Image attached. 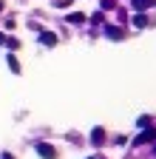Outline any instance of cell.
Here are the masks:
<instances>
[{
	"mask_svg": "<svg viewBox=\"0 0 156 159\" xmlns=\"http://www.w3.org/2000/svg\"><path fill=\"white\" fill-rule=\"evenodd\" d=\"M0 43H6V34H0Z\"/></svg>",
	"mask_w": 156,
	"mask_h": 159,
	"instance_id": "12",
	"label": "cell"
},
{
	"mask_svg": "<svg viewBox=\"0 0 156 159\" xmlns=\"http://www.w3.org/2000/svg\"><path fill=\"white\" fill-rule=\"evenodd\" d=\"M0 11H3V0H0Z\"/></svg>",
	"mask_w": 156,
	"mask_h": 159,
	"instance_id": "13",
	"label": "cell"
},
{
	"mask_svg": "<svg viewBox=\"0 0 156 159\" xmlns=\"http://www.w3.org/2000/svg\"><path fill=\"white\" fill-rule=\"evenodd\" d=\"M40 43H43V46H57V34H54V31H43V34H40Z\"/></svg>",
	"mask_w": 156,
	"mask_h": 159,
	"instance_id": "4",
	"label": "cell"
},
{
	"mask_svg": "<svg viewBox=\"0 0 156 159\" xmlns=\"http://www.w3.org/2000/svg\"><path fill=\"white\" fill-rule=\"evenodd\" d=\"M91 142L100 148V145L105 142V128H94V131H91Z\"/></svg>",
	"mask_w": 156,
	"mask_h": 159,
	"instance_id": "3",
	"label": "cell"
},
{
	"mask_svg": "<svg viewBox=\"0 0 156 159\" xmlns=\"http://www.w3.org/2000/svg\"><path fill=\"white\" fill-rule=\"evenodd\" d=\"M65 20H68V23H74V26H82V23H85V14H82V11H74V14H65Z\"/></svg>",
	"mask_w": 156,
	"mask_h": 159,
	"instance_id": "5",
	"label": "cell"
},
{
	"mask_svg": "<svg viewBox=\"0 0 156 159\" xmlns=\"http://www.w3.org/2000/svg\"><path fill=\"white\" fill-rule=\"evenodd\" d=\"M105 34L108 40H122V29H116V26H105Z\"/></svg>",
	"mask_w": 156,
	"mask_h": 159,
	"instance_id": "6",
	"label": "cell"
},
{
	"mask_svg": "<svg viewBox=\"0 0 156 159\" xmlns=\"http://www.w3.org/2000/svg\"><path fill=\"white\" fill-rule=\"evenodd\" d=\"M6 46L14 51V48H20V40H17V37H6Z\"/></svg>",
	"mask_w": 156,
	"mask_h": 159,
	"instance_id": "10",
	"label": "cell"
},
{
	"mask_svg": "<svg viewBox=\"0 0 156 159\" xmlns=\"http://www.w3.org/2000/svg\"><path fill=\"white\" fill-rule=\"evenodd\" d=\"M150 6H156V0H133V9H136V11L150 9Z\"/></svg>",
	"mask_w": 156,
	"mask_h": 159,
	"instance_id": "7",
	"label": "cell"
},
{
	"mask_svg": "<svg viewBox=\"0 0 156 159\" xmlns=\"http://www.w3.org/2000/svg\"><path fill=\"white\" fill-rule=\"evenodd\" d=\"M37 153H40L43 159H57V151H54V145H46V142H40V145H37Z\"/></svg>",
	"mask_w": 156,
	"mask_h": 159,
	"instance_id": "1",
	"label": "cell"
},
{
	"mask_svg": "<svg viewBox=\"0 0 156 159\" xmlns=\"http://www.w3.org/2000/svg\"><path fill=\"white\" fill-rule=\"evenodd\" d=\"M153 139H156V128H148L145 134H139L133 139V145H145V142H153Z\"/></svg>",
	"mask_w": 156,
	"mask_h": 159,
	"instance_id": "2",
	"label": "cell"
},
{
	"mask_svg": "<svg viewBox=\"0 0 156 159\" xmlns=\"http://www.w3.org/2000/svg\"><path fill=\"white\" fill-rule=\"evenodd\" d=\"M0 159H14V156H11V153H3V156H0Z\"/></svg>",
	"mask_w": 156,
	"mask_h": 159,
	"instance_id": "11",
	"label": "cell"
},
{
	"mask_svg": "<svg viewBox=\"0 0 156 159\" xmlns=\"http://www.w3.org/2000/svg\"><path fill=\"white\" fill-rule=\"evenodd\" d=\"M6 60H9V68H11V71H14V74H20V60H17V57H14V54H9V57H6Z\"/></svg>",
	"mask_w": 156,
	"mask_h": 159,
	"instance_id": "8",
	"label": "cell"
},
{
	"mask_svg": "<svg viewBox=\"0 0 156 159\" xmlns=\"http://www.w3.org/2000/svg\"><path fill=\"white\" fill-rule=\"evenodd\" d=\"M133 26H136V29H145V26H148V17H145V14H136V17H133Z\"/></svg>",
	"mask_w": 156,
	"mask_h": 159,
	"instance_id": "9",
	"label": "cell"
}]
</instances>
